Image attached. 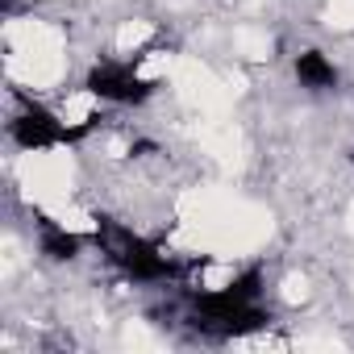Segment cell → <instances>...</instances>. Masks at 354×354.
Masks as SVG:
<instances>
[{"mask_svg": "<svg viewBox=\"0 0 354 354\" xmlns=\"http://www.w3.org/2000/svg\"><path fill=\"white\" fill-rule=\"evenodd\" d=\"M296 75H300L308 88H329V84H333V63H325L317 50H308V55L296 59Z\"/></svg>", "mask_w": 354, "mask_h": 354, "instance_id": "6da1fadb", "label": "cell"}]
</instances>
